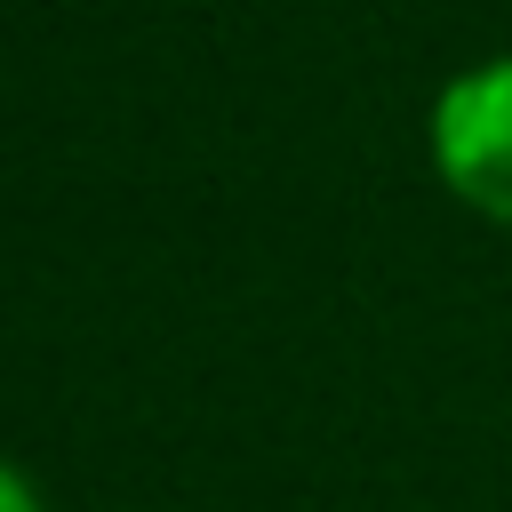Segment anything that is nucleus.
I'll return each mask as SVG.
<instances>
[{
	"instance_id": "obj_2",
	"label": "nucleus",
	"mask_w": 512,
	"mask_h": 512,
	"mask_svg": "<svg viewBox=\"0 0 512 512\" xmlns=\"http://www.w3.org/2000/svg\"><path fill=\"white\" fill-rule=\"evenodd\" d=\"M0 512H48V504H40V488H32L16 464H0Z\"/></svg>"
},
{
	"instance_id": "obj_1",
	"label": "nucleus",
	"mask_w": 512,
	"mask_h": 512,
	"mask_svg": "<svg viewBox=\"0 0 512 512\" xmlns=\"http://www.w3.org/2000/svg\"><path fill=\"white\" fill-rule=\"evenodd\" d=\"M424 152L448 200H464L480 224L512 232V56L464 64L440 80L424 112Z\"/></svg>"
}]
</instances>
